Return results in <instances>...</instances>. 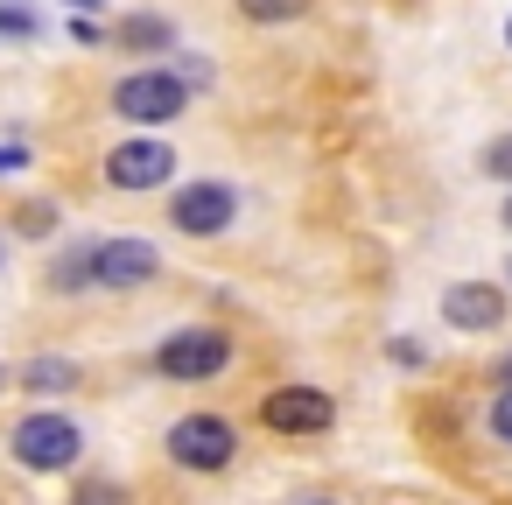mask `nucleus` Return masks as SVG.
I'll list each match as a JSON object with an SVG mask.
<instances>
[{
  "label": "nucleus",
  "instance_id": "f257e3e1",
  "mask_svg": "<svg viewBox=\"0 0 512 505\" xmlns=\"http://www.w3.org/2000/svg\"><path fill=\"white\" fill-rule=\"evenodd\" d=\"M8 456H15L22 470H36V477H57V470H71V463L85 456V428H78L64 407H36V414H22V421L8 428Z\"/></svg>",
  "mask_w": 512,
  "mask_h": 505
},
{
  "label": "nucleus",
  "instance_id": "f03ea898",
  "mask_svg": "<svg viewBox=\"0 0 512 505\" xmlns=\"http://www.w3.org/2000/svg\"><path fill=\"white\" fill-rule=\"evenodd\" d=\"M190 85L169 71V64H148V71H127L120 85H113V113L127 120V127H169V120H183L190 113Z\"/></svg>",
  "mask_w": 512,
  "mask_h": 505
},
{
  "label": "nucleus",
  "instance_id": "7ed1b4c3",
  "mask_svg": "<svg viewBox=\"0 0 512 505\" xmlns=\"http://www.w3.org/2000/svg\"><path fill=\"white\" fill-rule=\"evenodd\" d=\"M162 449H169L176 470L218 477V470H232V456H239V428H232L225 414H176L169 435H162Z\"/></svg>",
  "mask_w": 512,
  "mask_h": 505
},
{
  "label": "nucleus",
  "instance_id": "20e7f679",
  "mask_svg": "<svg viewBox=\"0 0 512 505\" xmlns=\"http://www.w3.org/2000/svg\"><path fill=\"white\" fill-rule=\"evenodd\" d=\"M169 225L183 239H225L239 225V190L225 176H197V183H176L169 197Z\"/></svg>",
  "mask_w": 512,
  "mask_h": 505
},
{
  "label": "nucleus",
  "instance_id": "39448f33",
  "mask_svg": "<svg viewBox=\"0 0 512 505\" xmlns=\"http://www.w3.org/2000/svg\"><path fill=\"white\" fill-rule=\"evenodd\" d=\"M225 365H232V330H211V323L169 330V337L155 344V372H162V379H218Z\"/></svg>",
  "mask_w": 512,
  "mask_h": 505
},
{
  "label": "nucleus",
  "instance_id": "423d86ee",
  "mask_svg": "<svg viewBox=\"0 0 512 505\" xmlns=\"http://www.w3.org/2000/svg\"><path fill=\"white\" fill-rule=\"evenodd\" d=\"M176 176V148L169 141H155V134H141V141H120L113 155H106V183L113 190H127V197H141V190H162Z\"/></svg>",
  "mask_w": 512,
  "mask_h": 505
},
{
  "label": "nucleus",
  "instance_id": "0eeeda50",
  "mask_svg": "<svg viewBox=\"0 0 512 505\" xmlns=\"http://www.w3.org/2000/svg\"><path fill=\"white\" fill-rule=\"evenodd\" d=\"M260 421L274 435H323V428H337V400L323 386H274L260 400Z\"/></svg>",
  "mask_w": 512,
  "mask_h": 505
},
{
  "label": "nucleus",
  "instance_id": "6e6552de",
  "mask_svg": "<svg viewBox=\"0 0 512 505\" xmlns=\"http://www.w3.org/2000/svg\"><path fill=\"white\" fill-rule=\"evenodd\" d=\"M162 274V253L148 239H99L92 246V288H148Z\"/></svg>",
  "mask_w": 512,
  "mask_h": 505
},
{
  "label": "nucleus",
  "instance_id": "1a4fd4ad",
  "mask_svg": "<svg viewBox=\"0 0 512 505\" xmlns=\"http://www.w3.org/2000/svg\"><path fill=\"white\" fill-rule=\"evenodd\" d=\"M442 323L463 337H491L505 323V288L498 281H449L442 288Z\"/></svg>",
  "mask_w": 512,
  "mask_h": 505
},
{
  "label": "nucleus",
  "instance_id": "9d476101",
  "mask_svg": "<svg viewBox=\"0 0 512 505\" xmlns=\"http://www.w3.org/2000/svg\"><path fill=\"white\" fill-rule=\"evenodd\" d=\"M120 50H134V57H176V22H162V15H120Z\"/></svg>",
  "mask_w": 512,
  "mask_h": 505
},
{
  "label": "nucleus",
  "instance_id": "9b49d317",
  "mask_svg": "<svg viewBox=\"0 0 512 505\" xmlns=\"http://www.w3.org/2000/svg\"><path fill=\"white\" fill-rule=\"evenodd\" d=\"M92 246H99V239H71V246L50 260V288H57V295H85V288H92Z\"/></svg>",
  "mask_w": 512,
  "mask_h": 505
},
{
  "label": "nucleus",
  "instance_id": "f8f14e48",
  "mask_svg": "<svg viewBox=\"0 0 512 505\" xmlns=\"http://www.w3.org/2000/svg\"><path fill=\"white\" fill-rule=\"evenodd\" d=\"M22 386H29L36 400H57V393H71V386H78V365H71V358H57V351H43V358H29V365H22Z\"/></svg>",
  "mask_w": 512,
  "mask_h": 505
},
{
  "label": "nucleus",
  "instance_id": "ddd939ff",
  "mask_svg": "<svg viewBox=\"0 0 512 505\" xmlns=\"http://www.w3.org/2000/svg\"><path fill=\"white\" fill-rule=\"evenodd\" d=\"M71 505H127V484H120V477H85V484L71 491Z\"/></svg>",
  "mask_w": 512,
  "mask_h": 505
},
{
  "label": "nucleus",
  "instance_id": "4468645a",
  "mask_svg": "<svg viewBox=\"0 0 512 505\" xmlns=\"http://www.w3.org/2000/svg\"><path fill=\"white\" fill-rule=\"evenodd\" d=\"M477 169H484L491 183H512V134H491L484 155H477Z\"/></svg>",
  "mask_w": 512,
  "mask_h": 505
},
{
  "label": "nucleus",
  "instance_id": "2eb2a0df",
  "mask_svg": "<svg viewBox=\"0 0 512 505\" xmlns=\"http://www.w3.org/2000/svg\"><path fill=\"white\" fill-rule=\"evenodd\" d=\"M302 8H309V0H239L246 22H295Z\"/></svg>",
  "mask_w": 512,
  "mask_h": 505
},
{
  "label": "nucleus",
  "instance_id": "dca6fc26",
  "mask_svg": "<svg viewBox=\"0 0 512 505\" xmlns=\"http://www.w3.org/2000/svg\"><path fill=\"white\" fill-rule=\"evenodd\" d=\"M484 428H491V442H505V449H512V386H498V393H491Z\"/></svg>",
  "mask_w": 512,
  "mask_h": 505
},
{
  "label": "nucleus",
  "instance_id": "f3484780",
  "mask_svg": "<svg viewBox=\"0 0 512 505\" xmlns=\"http://www.w3.org/2000/svg\"><path fill=\"white\" fill-rule=\"evenodd\" d=\"M43 22L29 15V8H0V36H36Z\"/></svg>",
  "mask_w": 512,
  "mask_h": 505
},
{
  "label": "nucleus",
  "instance_id": "a211bd4d",
  "mask_svg": "<svg viewBox=\"0 0 512 505\" xmlns=\"http://www.w3.org/2000/svg\"><path fill=\"white\" fill-rule=\"evenodd\" d=\"M386 358H393V365H421V344H400V337H393V344H386Z\"/></svg>",
  "mask_w": 512,
  "mask_h": 505
},
{
  "label": "nucleus",
  "instance_id": "6ab92c4d",
  "mask_svg": "<svg viewBox=\"0 0 512 505\" xmlns=\"http://www.w3.org/2000/svg\"><path fill=\"white\" fill-rule=\"evenodd\" d=\"M22 162H29V148H22V141H8V148H0V176H8V169H22Z\"/></svg>",
  "mask_w": 512,
  "mask_h": 505
},
{
  "label": "nucleus",
  "instance_id": "aec40b11",
  "mask_svg": "<svg viewBox=\"0 0 512 505\" xmlns=\"http://www.w3.org/2000/svg\"><path fill=\"white\" fill-rule=\"evenodd\" d=\"M498 386H512V358H498Z\"/></svg>",
  "mask_w": 512,
  "mask_h": 505
},
{
  "label": "nucleus",
  "instance_id": "412c9836",
  "mask_svg": "<svg viewBox=\"0 0 512 505\" xmlns=\"http://www.w3.org/2000/svg\"><path fill=\"white\" fill-rule=\"evenodd\" d=\"M505 232H512V197H505Z\"/></svg>",
  "mask_w": 512,
  "mask_h": 505
},
{
  "label": "nucleus",
  "instance_id": "4be33fe9",
  "mask_svg": "<svg viewBox=\"0 0 512 505\" xmlns=\"http://www.w3.org/2000/svg\"><path fill=\"white\" fill-rule=\"evenodd\" d=\"M71 8H99V0H71Z\"/></svg>",
  "mask_w": 512,
  "mask_h": 505
},
{
  "label": "nucleus",
  "instance_id": "5701e85b",
  "mask_svg": "<svg viewBox=\"0 0 512 505\" xmlns=\"http://www.w3.org/2000/svg\"><path fill=\"white\" fill-rule=\"evenodd\" d=\"M505 50H512V22H505Z\"/></svg>",
  "mask_w": 512,
  "mask_h": 505
},
{
  "label": "nucleus",
  "instance_id": "b1692460",
  "mask_svg": "<svg viewBox=\"0 0 512 505\" xmlns=\"http://www.w3.org/2000/svg\"><path fill=\"white\" fill-rule=\"evenodd\" d=\"M505 281H512V260H505Z\"/></svg>",
  "mask_w": 512,
  "mask_h": 505
},
{
  "label": "nucleus",
  "instance_id": "393cba45",
  "mask_svg": "<svg viewBox=\"0 0 512 505\" xmlns=\"http://www.w3.org/2000/svg\"><path fill=\"white\" fill-rule=\"evenodd\" d=\"M0 260H8V246H0Z\"/></svg>",
  "mask_w": 512,
  "mask_h": 505
},
{
  "label": "nucleus",
  "instance_id": "a878e982",
  "mask_svg": "<svg viewBox=\"0 0 512 505\" xmlns=\"http://www.w3.org/2000/svg\"><path fill=\"white\" fill-rule=\"evenodd\" d=\"M0 379H8V372H0Z\"/></svg>",
  "mask_w": 512,
  "mask_h": 505
}]
</instances>
